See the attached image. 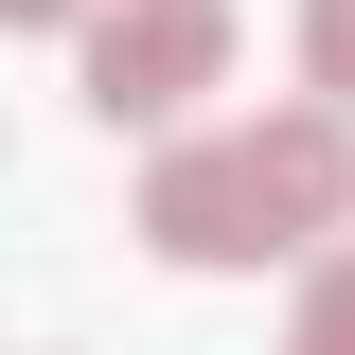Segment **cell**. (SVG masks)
Returning <instances> with one entry per match:
<instances>
[{
    "label": "cell",
    "mask_w": 355,
    "mask_h": 355,
    "mask_svg": "<svg viewBox=\"0 0 355 355\" xmlns=\"http://www.w3.org/2000/svg\"><path fill=\"white\" fill-rule=\"evenodd\" d=\"M231 71V0H107L89 18V125H178Z\"/></svg>",
    "instance_id": "1"
},
{
    "label": "cell",
    "mask_w": 355,
    "mask_h": 355,
    "mask_svg": "<svg viewBox=\"0 0 355 355\" xmlns=\"http://www.w3.org/2000/svg\"><path fill=\"white\" fill-rule=\"evenodd\" d=\"M231 178H249L266 249H320V231L355 214V125L338 107H266V125H231Z\"/></svg>",
    "instance_id": "2"
},
{
    "label": "cell",
    "mask_w": 355,
    "mask_h": 355,
    "mask_svg": "<svg viewBox=\"0 0 355 355\" xmlns=\"http://www.w3.org/2000/svg\"><path fill=\"white\" fill-rule=\"evenodd\" d=\"M142 249L160 266H266V214L231 178V142H160L142 160Z\"/></svg>",
    "instance_id": "3"
},
{
    "label": "cell",
    "mask_w": 355,
    "mask_h": 355,
    "mask_svg": "<svg viewBox=\"0 0 355 355\" xmlns=\"http://www.w3.org/2000/svg\"><path fill=\"white\" fill-rule=\"evenodd\" d=\"M302 107L355 125V0H302Z\"/></svg>",
    "instance_id": "4"
},
{
    "label": "cell",
    "mask_w": 355,
    "mask_h": 355,
    "mask_svg": "<svg viewBox=\"0 0 355 355\" xmlns=\"http://www.w3.org/2000/svg\"><path fill=\"white\" fill-rule=\"evenodd\" d=\"M284 355H355V249L302 266V338H284Z\"/></svg>",
    "instance_id": "5"
},
{
    "label": "cell",
    "mask_w": 355,
    "mask_h": 355,
    "mask_svg": "<svg viewBox=\"0 0 355 355\" xmlns=\"http://www.w3.org/2000/svg\"><path fill=\"white\" fill-rule=\"evenodd\" d=\"M71 18H89V0H0V36H71Z\"/></svg>",
    "instance_id": "6"
}]
</instances>
